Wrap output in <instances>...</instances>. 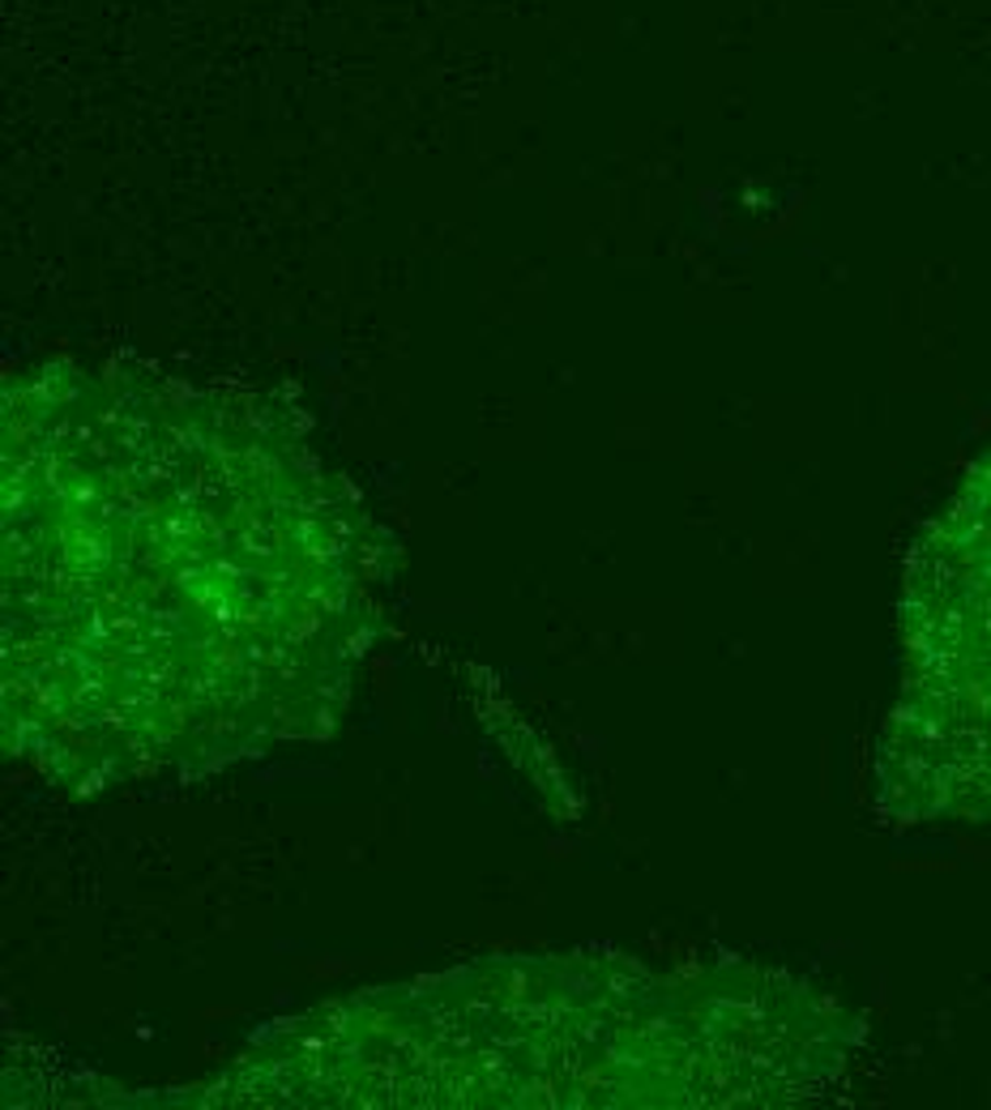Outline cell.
<instances>
[{"label":"cell","instance_id":"obj_2","mask_svg":"<svg viewBox=\"0 0 991 1110\" xmlns=\"http://www.w3.org/2000/svg\"><path fill=\"white\" fill-rule=\"evenodd\" d=\"M902 624L885 794L914 820H991V453L914 555Z\"/></svg>","mask_w":991,"mask_h":1110},{"label":"cell","instance_id":"obj_1","mask_svg":"<svg viewBox=\"0 0 991 1110\" xmlns=\"http://www.w3.org/2000/svg\"><path fill=\"white\" fill-rule=\"evenodd\" d=\"M180 410L176 475L22 478L4 496L9 662L47 649L52 671L9 705L90 688L47 748L69 752L116 692L90 748L99 773L232 760L261 730L295 735L325 714L359 641V568L317 475L261 440L223 444L218 415ZM52 705V710H56ZM78 756V752H74Z\"/></svg>","mask_w":991,"mask_h":1110}]
</instances>
